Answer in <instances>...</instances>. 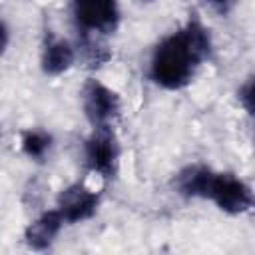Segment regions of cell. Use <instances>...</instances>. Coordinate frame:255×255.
I'll use <instances>...</instances> for the list:
<instances>
[{"mask_svg":"<svg viewBox=\"0 0 255 255\" xmlns=\"http://www.w3.org/2000/svg\"><path fill=\"white\" fill-rule=\"evenodd\" d=\"M82 106L86 118L94 128H112V124L120 118L122 110L118 94L100 80H88L84 84Z\"/></svg>","mask_w":255,"mask_h":255,"instance_id":"2","label":"cell"},{"mask_svg":"<svg viewBox=\"0 0 255 255\" xmlns=\"http://www.w3.org/2000/svg\"><path fill=\"white\" fill-rule=\"evenodd\" d=\"M72 12L84 34H112L120 22L116 0H72Z\"/></svg>","mask_w":255,"mask_h":255,"instance_id":"3","label":"cell"},{"mask_svg":"<svg viewBox=\"0 0 255 255\" xmlns=\"http://www.w3.org/2000/svg\"><path fill=\"white\" fill-rule=\"evenodd\" d=\"M209 32L193 18L155 46L149 66L151 80L165 90H181L193 80L199 64L209 58Z\"/></svg>","mask_w":255,"mask_h":255,"instance_id":"1","label":"cell"},{"mask_svg":"<svg viewBox=\"0 0 255 255\" xmlns=\"http://www.w3.org/2000/svg\"><path fill=\"white\" fill-rule=\"evenodd\" d=\"M239 102L245 108V112L251 116L253 120V128H255V76L247 78L245 84L239 90Z\"/></svg>","mask_w":255,"mask_h":255,"instance_id":"12","label":"cell"},{"mask_svg":"<svg viewBox=\"0 0 255 255\" xmlns=\"http://www.w3.org/2000/svg\"><path fill=\"white\" fill-rule=\"evenodd\" d=\"M207 199H211L221 211L237 215L251 207V189L233 173H213Z\"/></svg>","mask_w":255,"mask_h":255,"instance_id":"5","label":"cell"},{"mask_svg":"<svg viewBox=\"0 0 255 255\" xmlns=\"http://www.w3.org/2000/svg\"><path fill=\"white\" fill-rule=\"evenodd\" d=\"M100 205V195L82 183L66 187L58 195V209L68 223H80L90 219Z\"/></svg>","mask_w":255,"mask_h":255,"instance_id":"6","label":"cell"},{"mask_svg":"<svg viewBox=\"0 0 255 255\" xmlns=\"http://www.w3.org/2000/svg\"><path fill=\"white\" fill-rule=\"evenodd\" d=\"M211 4H215V6H225V4H229L231 0H209Z\"/></svg>","mask_w":255,"mask_h":255,"instance_id":"13","label":"cell"},{"mask_svg":"<svg viewBox=\"0 0 255 255\" xmlns=\"http://www.w3.org/2000/svg\"><path fill=\"white\" fill-rule=\"evenodd\" d=\"M74 64V48L66 40H48L42 52V70L48 76H60Z\"/></svg>","mask_w":255,"mask_h":255,"instance_id":"9","label":"cell"},{"mask_svg":"<svg viewBox=\"0 0 255 255\" xmlns=\"http://www.w3.org/2000/svg\"><path fill=\"white\" fill-rule=\"evenodd\" d=\"M211 179H213V171L205 165H191L187 169H183L177 175V189L181 195L185 197H205L209 193L211 187Z\"/></svg>","mask_w":255,"mask_h":255,"instance_id":"8","label":"cell"},{"mask_svg":"<svg viewBox=\"0 0 255 255\" xmlns=\"http://www.w3.org/2000/svg\"><path fill=\"white\" fill-rule=\"evenodd\" d=\"M22 151L30 157V159H36V161H42L50 147H52V135L44 129H28L22 133Z\"/></svg>","mask_w":255,"mask_h":255,"instance_id":"10","label":"cell"},{"mask_svg":"<svg viewBox=\"0 0 255 255\" xmlns=\"http://www.w3.org/2000/svg\"><path fill=\"white\" fill-rule=\"evenodd\" d=\"M84 56L90 66H102L104 62L110 60L108 48L104 44H100L96 40H88V38H84Z\"/></svg>","mask_w":255,"mask_h":255,"instance_id":"11","label":"cell"},{"mask_svg":"<svg viewBox=\"0 0 255 255\" xmlns=\"http://www.w3.org/2000/svg\"><path fill=\"white\" fill-rule=\"evenodd\" d=\"M141 2H151V0H141Z\"/></svg>","mask_w":255,"mask_h":255,"instance_id":"14","label":"cell"},{"mask_svg":"<svg viewBox=\"0 0 255 255\" xmlns=\"http://www.w3.org/2000/svg\"><path fill=\"white\" fill-rule=\"evenodd\" d=\"M84 155L90 171L104 179H112L118 171L120 159V145L112 128H96L94 133L86 139Z\"/></svg>","mask_w":255,"mask_h":255,"instance_id":"4","label":"cell"},{"mask_svg":"<svg viewBox=\"0 0 255 255\" xmlns=\"http://www.w3.org/2000/svg\"><path fill=\"white\" fill-rule=\"evenodd\" d=\"M64 215L60 213V209H52V211H44L42 215H38L24 231V241L30 249L36 251H44L48 249L54 239L58 237L62 225H64Z\"/></svg>","mask_w":255,"mask_h":255,"instance_id":"7","label":"cell"}]
</instances>
